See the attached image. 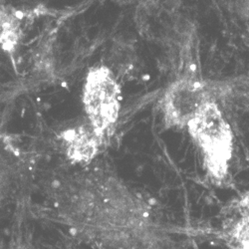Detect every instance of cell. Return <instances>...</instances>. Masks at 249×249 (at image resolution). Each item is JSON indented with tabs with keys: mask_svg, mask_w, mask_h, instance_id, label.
Returning <instances> with one entry per match:
<instances>
[{
	"mask_svg": "<svg viewBox=\"0 0 249 249\" xmlns=\"http://www.w3.org/2000/svg\"><path fill=\"white\" fill-rule=\"evenodd\" d=\"M222 237L233 242L249 241V194L235 203L231 217L223 225Z\"/></svg>",
	"mask_w": 249,
	"mask_h": 249,
	"instance_id": "obj_5",
	"label": "cell"
},
{
	"mask_svg": "<svg viewBox=\"0 0 249 249\" xmlns=\"http://www.w3.org/2000/svg\"><path fill=\"white\" fill-rule=\"evenodd\" d=\"M186 128L202 155L207 176L216 184L223 183L234 153V133L216 101L203 104Z\"/></svg>",
	"mask_w": 249,
	"mask_h": 249,
	"instance_id": "obj_1",
	"label": "cell"
},
{
	"mask_svg": "<svg viewBox=\"0 0 249 249\" xmlns=\"http://www.w3.org/2000/svg\"><path fill=\"white\" fill-rule=\"evenodd\" d=\"M20 36V22L12 11H4L1 15V42L4 50L13 51Z\"/></svg>",
	"mask_w": 249,
	"mask_h": 249,
	"instance_id": "obj_6",
	"label": "cell"
},
{
	"mask_svg": "<svg viewBox=\"0 0 249 249\" xmlns=\"http://www.w3.org/2000/svg\"><path fill=\"white\" fill-rule=\"evenodd\" d=\"M82 101L88 122L106 138L113 131L121 109V88L108 67L98 66L89 70Z\"/></svg>",
	"mask_w": 249,
	"mask_h": 249,
	"instance_id": "obj_2",
	"label": "cell"
},
{
	"mask_svg": "<svg viewBox=\"0 0 249 249\" xmlns=\"http://www.w3.org/2000/svg\"><path fill=\"white\" fill-rule=\"evenodd\" d=\"M68 159L75 163H89L99 153L105 138L88 122L62 135Z\"/></svg>",
	"mask_w": 249,
	"mask_h": 249,
	"instance_id": "obj_4",
	"label": "cell"
},
{
	"mask_svg": "<svg viewBox=\"0 0 249 249\" xmlns=\"http://www.w3.org/2000/svg\"><path fill=\"white\" fill-rule=\"evenodd\" d=\"M211 99L202 83L192 78L175 81L161 99L164 123L168 127H186L203 104Z\"/></svg>",
	"mask_w": 249,
	"mask_h": 249,
	"instance_id": "obj_3",
	"label": "cell"
}]
</instances>
